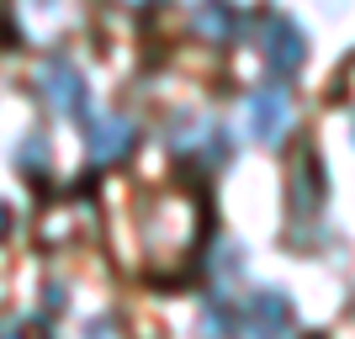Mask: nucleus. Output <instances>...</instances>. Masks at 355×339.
I'll use <instances>...</instances> for the list:
<instances>
[{"instance_id": "1", "label": "nucleus", "mask_w": 355, "mask_h": 339, "mask_svg": "<svg viewBox=\"0 0 355 339\" xmlns=\"http://www.w3.org/2000/svg\"><path fill=\"white\" fill-rule=\"evenodd\" d=\"M250 133L260 138V144H282L286 133H292V90L282 85V80H266L260 90H250Z\"/></svg>"}, {"instance_id": "2", "label": "nucleus", "mask_w": 355, "mask_h": 339, "mask_svg": "<svg viewBox=\"0 0 355 339\" xmlns=\"http://www.w3.org/2000/svg\"><path fill=\"white\" fill-rule=\"evenodd\" d=\"M234 324L250 329V334H286V329L297 324L292 297L276 292V286H260V292H250V297L234 308Z\"/></svg>"}, {"instance_id": "3", "label": "nucleus", "mask_w": 355, "mask_h": 339, "mask_svg": "<svg viewBox=\"0 0 355 339\" xmlns=\"http://www.w3.org/2000/svg\"><path fill=\"white\" fill-rule=\"evenodd\" d=\"M260 53H266V64L276 74H292L308 59V37H302V27L292 16H266L260 21Z\"/></svg>"}, {"instance_id": "4", "label": "nucleus", "mask_w": 355, "mask_h": 339, "mask_svg": "<svg viewBox=\"0 0 355 339\" xmlns=\"http://www.w3.org/2000/svg\"><path fill=\"white\" fill-rule=\"evenodd\" d=\"M37 90H43V101L53 106V112H64V117H80L90 106V90L85 80H80V69L64 59H48L43 69H37Z\"/></svg>"}, {"instance_id": "5", "label": "nucleus", "mask_w": 355, "mask_h": 339, "mask_svg": "<svg viewBox=\"0 0 355 339\" xmlns=\"http://www.w3.org/2000/svg\"><path fill=\"white\" fill-rule=\"evenodd\" d=\"M138 144V122L133 117H96L85 133V148L96 164H122Z\"/></svg>"}, {"instance_id": "6", "label": "nucleus", "mask_w": 355, "mask_h": 339, "mask_svg": "<svg viewBox=\"0 0 355 339\" xmlns=\"http://www.w3.org/2000/svg\"><path fill=\"white\" fill-rule=\"evenodd\" d=\"M196 32L212 37V43H234V37H239L234 6H228V0H202V6H196Z\"/></svg>"}, {"instance_id": "7", "label": "nucleus", "mask_w": 355, "mask_h": 339, "mask_svg": "<svg viewBox=\"0 0 355 339\" xmlns=\"http://www.w3.org/2000/svg\"><path fill=\"white\" fill-rule=\"evenodd\" d=\"M170 144H175L180 154H186V148H202V154H207V144H223V138H218V128L202 122V117H175L170 122Z\"/></svg>"}, {"instance_id": "8", "label": "nucleus", "mask_w": 355, "mask_h": 339, "mask_svg": "<svg viewBox=\"0 0 355 339\" xmlns=\"http://www.w3.org/2000/svg\"><path fill=\"white\" fill-rule=\"evenodd\" d=\"M16 164H21L27 175H43V170H48V138L27 133V138H21V148H16Z\"/></svg>"}, {"instance_id": "9", "label": "nucleus", "mask_w": 355, "mask_h": 339, "mask_svg": "<svg viewBox=\"0 0 355 339\" xmlns=\"http://www.w3.org/2000/svg\"><path fill=\"white\" fill-rule=\"evenodd\" d=\"M6 228H11V207L0 202V234H6Z\"/></svg>"}, {"instance_id": "10", "label": "nucleus", "mask_w": 355, "mask_h": 339, "mask_svg": "<svg viewBox=\"0 0 355 339\" xmlns=\"http://www.w3.org/2000/svg\"><path fill=\"white\" fill-rule=\"evenodd\" d=\"M122 6H154V0H122Z\"/></svg>"}]
</instances>
